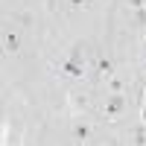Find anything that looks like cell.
I'll use <instances>...</instances> for the list:
<instances>
[{
	"instance_id": "cell-6",
	"label": "cell",
	"mask_w": 146,
	"mask_h": 146,
	"mask_svg": "<svg viewBox=\"0 0 146 146\" xmlns=\"http://www.w3.org/2000/svg\"><path fill=\"white\" fill-rule=\"evenodd\" d=\"M129 6L135 9V12H137V9H146V0H129Z\"/></svg>"
},
{
	"instance_id": "cell-1",
	"label": "cell",
	"mask_w": 146,
	"mask_h": 146,
	"mask_svg": "<svg viewBox=\"0 0 146 146\" xmlns=\"http://www.w3.org/2000/svg\"><path fill=\"white\" fill-rule=\"evenodd\" d=\"M53 70L58 76H70V79H82L85 76V47H73V53L62 62H56Z\"/></svg>"
},
{
	"instance_id": "cell-5",
	"label": "cell",
	"mask_w": 146,
	"mask_h": 146,
	"mask_svg": "<svg viewBox=\"0 0 146 146\" xmlns=\"http://www.w3.org/2000/svg\"><path fill=\"white\" fill-rule=\"evenodd\" d=\"M73 137H76L79 143H85V140L91 137V126H88V123H79L76 129H73Z\"/></svg>"
},
{
	"instance_id": "cell-4",
	"label": "cell",
	"mask_w": 146,
	"mask_h": 146,
	"mask_svg": "<svg viewBox=\"0 0 146 146\" xmlns=\"http://www.w3.org/2000/svg\"><path fill=\"white\" fill-rule=\"evenodd\" d=\"M96 73H100L102 79H108L114 73V62H111V56H102L100 62H96Z\"/></svg>"
},
{
	"instance_id": "cell-3",
	"label": "cell",
	"mask_w": 146,
	"mask_h": 146,
	"mask_svg": "<svg viewBox=\"0 0 146 146\" xmlns=\"http://www.w3.org/2000/svg\"><path fill=\"white\" fill-rule=\"evenodd\" d=\"M3 50H6V53H18V50H21V35H18L15 29H6V32H3Z\"/></svg>"
},
{
	"instance_id": "cell-2",
	"label": "cell",
	"mask_w": 146,
	"mask_h": 146,
	"mask_svg": "<svg viewBox=\"0 0 146 146\" xmlns=\"http://www.w3.org/2000/svg\"><path fill=\"white\" fill-rule=\"evenodd\" d=\"M123 111H126V94H120V91H108V96H105L102 105H100V114H102L105 120H117Z\"/></svg>"
}]
</instances>
